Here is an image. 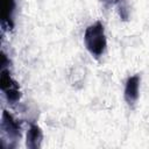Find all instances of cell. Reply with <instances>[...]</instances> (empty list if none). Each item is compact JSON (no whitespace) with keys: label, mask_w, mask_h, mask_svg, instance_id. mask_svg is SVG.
<instances>
[{"label":"cell","mask_w":149,"mask_h":149,"mask_svg":"<svg viewBox=\"0 0 149 149\" xmlns=\"http://www.w3.org/2000/svg\"><path fill=\"white\" fill-rule=\"evenodd\" d=\"M84 42L86 49L95 58H99L104 54L107 42L105 29L101 22H95L86 28L84 34Z\"/></svg>","instance_id":"1"},{"label":"cell","mask_w":149,"mask_h":149,"mask_svg":"<svg viewBox=\"0 0 149 149\" xmlns=\"http://www.w3.org/2000/svg\"><path fill=\"white\" fill-rule=\"evenodd\" d=\"M1 129H2L3 134L8 139H10L12 141H16L17 139H20V135H21L20 123L7 111H3L2 112V116H1Z\"/></svg>","instance_id":"3"},{"label":"cell","mask_w":149,"mask_h":149,"mask_svg":"<svg viewBox=\"0 0 149 149\" xmlns=\"http://www.w3.org/2000/svg\"><path fill=\"white\" fill-rule=\"evenodd\" d=\"M0 87L3 91L8 102H10V104L17 102L19 99L21 98V92H20V88H19V84L12 78L10 73L7 70L1 71Z\"/></svg>","instance_id":"2"},{"label":"cell","mask_w":149,"mask_h":149,"mask_svg":"<svg viewBox=\"0 0 149 149\" xmlns=\"http://www.w3.org/2000/svg\"><path fill=\"white\" fill-rule=\"evenodd\" d=\"M116 5L119 7V14H120L121 19L127 20L128 19V6H127L126 0H119Z\"/></svg>","instance_id":"7"},{"label":"cell","mask_w":149,"mask_h":149,"mask_svg":"<svg viewBox=\"0 0 149 149\" xmlns=\"http://www.w3.org/2000/svg\"><path fill=\"white\" fill-rule=\"evenodd\" d=\"M15 9V0H0V17L3 29L13 28V14Z\"/></svg>","instance_id":"4"},{"label":"cell","mask_w":149,"mask_h":149,"mask_svg":"<svg viewBox=\"0 0 149 149\" xmlns=\"http://www.w3.org/2000/svg\"><path fill=\"white\" fill-rule=\"evenodd\" d=\"M42 140H43V134L41 128L37 125H31L27 133L26 146L29 149H38L41 147Z\"/></svg>","instance_id":"6"},{"label":"cell","mask_w":149,"mask_h":149,"mask_svg":"<svg viewBox=\"0 0 149 149\" xmlns=\"http://www.w3.org/2000/svg\"><path fill=\"white\" fill-rule=\"evenodd\" d=\"M139 87H140V77L134 74L129 77L125 85V99L129 105H133L139 98Z\"/></svg>","instance_id":"5"}]
</instances>
